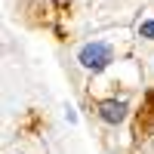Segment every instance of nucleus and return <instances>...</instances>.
<instances>
[{
    "label": "nucleus",
    "mask_w": 154,
    "mask_h": 154,
    "mask_svg": "<svg viewBox=\"0 0 154 154\" xmlns=\"http://www.w3.org/2000/svg\"><path fill=\"white\" fill-rule=\"evenodd\" d=\"M139 37H145V40H154V19H148V22L139 25Z\"/></svg>",
    "instance_id": "nucleus-3"
},
{
    "label": "nucleus",
    "mask_w": 154,
    "mask_h": 154,
    "mask_svg": "<svg viewBox=\"0 0 154 154\" xmlns=\"http://www.w3.org/2000/svg\"><path fill=\"white\" fill-rule=\"evenodd\" d=\"M77 62L86 68V71H102V68H108L111 62H114V49L108 43H86L80 53H77Z\"/></svg>",
    "instance_id": "nucleus-1"
},
{
    "label": "nucleus",
    "mask_w": 154,
    "mask_h": 154,
    "mask_svg": "<svg viewBox=\"0 0 154 154\" xmlns=\"http://www.w3.org/2000/svg\"><path fill=\"white\" fill-rule=\"evenodd\" d=\"M99 117L105 123H120L126 117V102H117V99H108L99 105Z\"/></svg>",
    "instance_id": "nucleus-2"
}]
</instances>
